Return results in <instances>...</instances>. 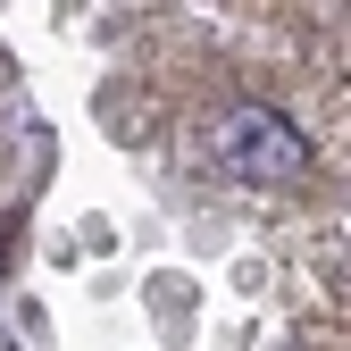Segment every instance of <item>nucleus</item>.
Returning <instances> with one entry per match:
<instances>
[{
	"label": "nucleus",
	"mask_w": 351,
	"mask_h": 351,
	"mask_svg": "<svg viewBox=\"0 0 351 351\" xmlns=\"http://www.w3.org/2000/svg\"><path fill=\"white\" fill-rule=\"evenodd\" d=\"M209 167L268 193V184H293V176L310 167V134H301L285 109H268V101H226L209 117Z\"/></svg>",
	"instance_id": "nucleus-1"
}]
</instances>
